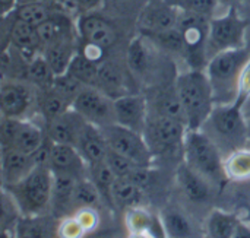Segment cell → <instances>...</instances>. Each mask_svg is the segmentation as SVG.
<instances>
[{
    "mask_svg": "<svg viewBox=\"0 0 250 238\" xmlns=\"http://www.w3.org/2000/svg\"><path fill=\"white\" fill-rule=\"evenodd\" d=\"M240 221V214L223 209H212L204 222L205 236L212 238H236Z\"/></svg>",
    "mask_w": 250,
    "mask_h": 238,
    "instance_id": "obj_26",
    "label": "cell"
},
{
    "mask_svg": "<svg viewBox=\"0 0 250 238\" xmlns=\"http://www.w3.org/2000/svg\"><path fill=\"white\" fill-rule=\"evenodd\" d=\"M0 7H1V16H6L18 7V0H0Z\"/></svg>",
    "mask_w": 250,
    "mask_h": 238,
    "instance_id": "obj_46",
    "label": "cell"
},
{
    "mask_svg": "<svg viewBox=\"0 0 250 238\" xmlns=\"http://www.w3.org/2000/svg\"><path fill=\"white\" fill-rule=\"evenodd\" d=\"M188 132V124L185 121L149 113L144 138L154 155V158L174 154L176 151H183V143Z\"/></svg>",
    "mask_w": 250,
    "mask_h": 238,
    "instance_id": "obj_7",
    "label": "cell"
},
{
    "mask_svg": "<svg viewBox=\"0 0 250 238\" xmlns=\"http://www.w3.org/2000/svg\"><path fill=\"white\" fill-rule=\"evenodd\" d=\"M246 146L250 149V138H249V140H248V145H246Z\"/></svg>",
    "mask_w": 250,
    "mask_h": 238,
    "instance_id": "obj_51",
    "label": "cell"
},
{
    "mask_svg": "<svg viewBox=\"0 0 250 238\" xmlns=\"http://www.w3.org/2000/svg\"><path fill=\"white\" fill-rule=\"evenodd\" d=\"M45 124L35 119H12L1 116L0 143L1 149L13 148L34 155L45 142Z\"/></svg>",
    "mask_w": 250,
    "mask_h": 238,
    "instance_id": "obj_9",
    "label": "cell"
},
{
    "mask_svg": "<svg viewBox=\"0 0 250 238\" xmlns=\"http://www.w3.org/2000/svg\"><path fill=\"white\" fill-rule=\"evenodd\" d=\"M248 127H249V138H250V117H248Z\"/></svg>",
    "mask_w": 250,
    "mask_h": 238,
    "instance_id": "obj_50",
    "label": "cell"
},
{
    "mask_svg": "<svg viewBox=\"0 0 250 238\" xmlns=\"http://www.w3.org/2000/svg\"><path fill=\"white\" fill-rule=\"evenodd\" d=\"M114 111L117 124L144 133L149 116L148 98L144 94L129 92L114 98Z\"/></svg>",
    "mask_w": 250,
    "mask_h": 238,
    "instance_id": "obj_16",
    "label": "cell"
},
{
    "mask_svg": "<svg viewBox=\"0 0 250 238\" xmlns=\"http://www.w3.org/2000/svg\"><path fill=\"white\" fill-rule=\"evenodd\" d=\"M209 23L211 18L208 16L180 10L177 28L185 40V63L188 69L205 70V66L208 63L207 47L209 37Z\"/></svg>",
    "mask_w": 250,
    "mask_h": 238,
    "instance_id": "obj_8",
    "label": "cell"
},
{
    "mask_svg": "<svg viewBox=\"0 0 250 238\" xmlns=\"http://www.w3.org/2000/svg\"><path fill=\"white\" fill-rule=\"evenodd\" d=\"M86 123L88 121L76 110L70 108L54 120L45 123V133L51 142L75 146Z\"/></svg>",
    "mask_w": 250,
    "mask_h": 238,
    "instance_id": "obj_19",
    "label": "cell"
},
{
    "mask_svg": "<svg viewBox=\"0 0 250 238\" xmlns=\"http://www.w3.org/2000/svg\"><path fill=\"white\" fill-rule=\"evenodd\" d=\"M88 123L101 129L116 124L114 98L97 86H85L72 105Z\"/></svg>",
    "mask_w": 250,
    "mask_h": 238,
    "instance_id": "obj_12",
    "label": "cell"
},
{
    "mask_svg": "<svg viewBox=\"0 0 250 238\" xmlns=\"http://www.w3.org/2000/svg\"><path fill=\"white\" fill-rule=\"evenodd\" d=\"M163 50L146 35H136L127 45L126 51V64L130 70V75L138 79H149L157 75L160 70L158 54Z\"/></svg>",
    "mask_w": 250,
    "mask_h": 238,
    "instance_id": "obj_13",
    "label": "cell"
},
{
    "mask_svg": "<svg viewBox=\"0 0 250 238\" xmlns=\"http://www.w3.org/2000/svg\"><path fill=\"white\" fill-rule=\"evenodd\" d=\"M101 64V63H100ZM100 64L86 59L79 51L73 57V60L69 64L67 73H70L73 78H76L79 82H82L85 86H95L98 79V69Z\"/></svg>",
    "mask_w": 250,
    "mask_h": 238,
    "instance_id": "obj_38",
    "label": "cell"
},
{
    "mask_svg": "<svg viewBox=\"0 0 250 238\" xmlns=\"http://www.w3.org/2000/svg\"><path fill=\"white\" fill-rule=\"evenodd\" d=\"M180 10L167 0H148L139 12V34L152 35L177 26Z\"/></svg>",
    "mask_w": 250,
    "mask_h": 238,
    "instance_id": "obj_15",
    "label": "cell"
},
{
    "mask_svg": "<svg viewBox=\"0 0 250 238\" xmlns=\"http://www.w3.org/2000/svg\"><path fill=\"white\" fill-rule=\"evenodd\" d=\"M220 1V4H221V7H231V6H242V4H245L248 0H218Z\"/></svg>",
    "mask_w": 250,
    "mask_h": 238,
    "instance_id": "obj_47",
    "label": "cell"
},
{
    "mask_svg": "<svg viewBox=\"0 0 250 238\" xmlns=\"http://www.w3.org/2000/svg\"><path fill=\"white\" fill-rule=\"evenodd\" d=\"M38 89L28 80L1 78L0 111L3 117L35 119Z\"/></svg>",
    "mask_w": 250,
    "mask_h": 238,
    "instance_id": "obj_10",
    "label": "cell"
},
{
    "mask_svg": "<svg viewBox=\"0 0 250 238\" xmlns=\"http://www.w3.org/2000/svg\"><path fill=\"white\" fill-rule=\"evenodd\" d=\"M75 146L88 167H94L101 162H105L108 143L101 127L86 123Z\"/></svg>",
    "mask_w": 250,
    "mask_h": 238,
    "instance_id": "obj_20",
    "label": "cell"
},
{
    "mask_svg": "<svg viewBox=\"0 0 250 238\" xmlns=\"http://www.w3.org/2000/svg\"><path fill=\"white\" fill-rule=\"evenodd\" d=\"M246 7H249L250 9V6H246ZM248 19H249V29H250V16H248Z\"/></svg>",
    "mask_w": 250,
    "mask_h": 238,
    "instance_id": "obj_52",
    "label": "cell"
},
{
    "mask_svg": "<svg viewBox=\"0 0 250 238\" xmlns=\"http://www.w3.org/2000/svg\"><path fill=\"white\" fill-rule=\"evenodd\" d=\"M75 218L81 224V227L85 231V236L89 233H94L100 227V214L98 208H81L73 212Z\"/></svg>",
    "mask_w": 250,
    "mask_h": 238,
    "instance_id": "obj_42",
    "label": "cell"
},
{
    "mask_svg": "<svg viewBox=\"0 0 250 238\" xmlns=\"http://www.w3.org/2000/svg\"><path fill=\"white\" fill-rule=\"evenodd\" d=\"M54 176L50 167L37 165L23 180L6 189L23 217L45 215L51 206Z\"/></svg>",
    "mask_w": 250,
    "mask_h": 238,
    "instance_id": "obj_5",
    "label": "cell"
},
{
    "mask_svg": "<svg viewBox=\"0 0 250 238\" xmlns=\"http://www.w3.org/2000/svg\"><path fill=\"white\" fill-rule=\"evenodd\" d=\"M160 218H161L166 237L185 238L192 237L195 234L192 218L180 208L168 206L161 212Z\"/></svg>",
    "mask_w": 250,
    "mask_h": 238,
    "instance_id": "obj_31",
    "label": "cell"
},
{
    "mask_svg": "<svg viewBox=\"0 0 250 238\" xmlns=\"http://www.w3.org/2000/svg\"><path fill=\"white\" fill-rule=\"evenodd\" d=\"M57 236L63 238H79L85 236V231L81 227V224L78 222V219L75 218V215L70 214L62 219H59Z\"/></svg>",
    "mask_w": 250,
    "mask_h": 238,
    "instance_id": "obj_43",
    "label": "cell"
},
{
    "mask_svg": "<svg viewBox=\"0 0 250 238\" xmlns=\"http://www.w3.org/2000/svg\"><path fill=\"white\" fill-rule=\"evenodd\" d=\"M240 217L246 221V222H249L250 224V205H246L243 209H242V212H240Z\"/></svg>",
    "mask_w": 250,
    "mask_h": 238,
    "instance_id": "obj_48",
    "label": "cell"
},
{
    "mask_svg": "<svg viewBox=\"0 0 250 238\" xmlns=\"http://www.w3.org/2000/svg\"><path fill=\"white\" fill-rule=\"evenodd\" d=\"M9 45H12L15 50H18L28 61L35 59L38 54H42V42L40 40L37 26L29 25L22 20H18L15 18V15H13V23H12L7 47Z\"/></svg>",
    "mask_w": 250,
    "mask_h": 238,
    "instance_id": "obj_23",
    "label": "cell"
},
{
    "mask_svg": "<svg viewBox=\"0 0 250 238\" xmlns=\"http://www.w3.org/2000/svg\"><path fill=\"white\" fill-rule=\"evenodd\" d=\"M170 4L176 6L182 12H190L212 18L220 12V1L218 0H167Z\"/></svg>",
    "mask_w": 250,
    "mask_h": 238,
    "instance_id": "obj_40",
    "label": "cell"
},
{
    "mask_svg": "<svg viewBox=\"0 0 250 238\" xmlns=\"http://www.w3.org/2000/svg\"><path fill=\"white\" fill-rule=\"evenodd\" d=\"M22 212L10 193L3 189V196H1V233L4 236L15 237L16 225L22 218Z\"/></svg>",
    "mask_w": 250,
    "mask_h": 238,
    "instance_id": "obj_39",
    "label": "cell"
},
{
    "mask_svg": "<svg viewBox=\"0 0 250 238\" xmlns=\"http://www.w3.org/2000/svg\"><path fill=\"white\" fill-rule=\"evenodd\" d=\"M48 167L54 176H66L75 180L89 177L88 165L73 145L51 142Z\"/></svg>",
    "mask_w": 250,
    "mask_h": 238,
    "instance_id": "obj_17",
    "label": "cell"
},
{
    "mask_svg": "<svg viewBox=\"0 0 250 238\" xmlns=\"http://www.w3.org/2000/svg\"><path fill=\"white\" fill-rule=\"evenodd\" d=\"M174 86L186 114L188 129H201L215 107L214 91L205 70L185 69L179 72Z\"/></svg>",
    "mask_w": 250,
    "mask_h": 238,
    "instance_id": "obj_1",
    "label": "cell"
},
{
    "mask_svg": "<svg viewBox=\"0 0 250 238\" xmlns=\"http://www.w3.org/2000/svg\"><path fill=\"white\" fill-rule=\"evenodd\" d=\"M148 104H149V113L167 116L186 123V114L174 83L171 86H163L161 89H157L155 94L152 95V101L148 99Z\"/></svg>",
    "mask_w": 250,
    "mask_h": 238,
    "instance_id": "obj_27",
    "label": "cell"
},
{
    "mask_svg": "<svg viewBox=\"0 0 250 238\" xmlns=\"http://www.w3.org/2000/svg\"><path fill=\"white\" fill-rule=\"evenodd\" d=\"M53 86L56 91H59L72 105L73 101L76 99V97L82 92V89L85 88V85L82 82H79L76 78H73L70 73H62V75H56Z\"/></svg>",
    "mask_w": 250,
    "mask_h": 238,
    "instance_id": "obj_41",
    "label": "cell"
},
{
    "mask_svg": "<svg viewBox=\"0 0 250 238\" xmlns=\"http://www.w3.org/2000/svg\"><path fill=\"white\" fill-rule=\"evenodd\" d=\"M57 10L60 9L56 4H50V3H25V4H19L13 10V15L18 20L38 26L47 19H50Z\"/></svg>",
    "mask_w": 250,
    "mask_h": 238,
    "instance_id": "obj_35",
    "label": "cell"
},
{
    "mask_svg": "<svg viewBox=\"0 0 250 238\" xmlns=\"http://www.w3.org/2000/svg\"><path fill=\"white\" fill-rule=\"evenodd\" d=\"M76 31L79 42L98 45L110 50L117 41V29L114 23L97 12L82 13L76 19Z\"/></svg>",
    "mask_w": 250,
    "mask_h": 238,
    "instance_id": "obj_14",
    "label": "cell"
},
{
    "mask_svg": "<svg viewBox=\"0 0 250 238\" xmlns=\"http://www.w3.org/2000/svg\"><path fill=\"white\" fill-rule=\"evenodd\" d=\"M78 47H79V38L57 41L54 44L44 47L42 56L45 57V60L54 70V73L62 75L67 72L70 61L78 53Z\"/></svg>",
    "mask_w": 250,
    "mask_h": 238,
    "instance_id": "obj_28",
    "label": "cell"
},
{
    "mask_svg": "<svg viewBox=\"0 0 250 238\" xmlns=\"http://www.w3.org/2000/svg\"><path fill=\"white\" fill-rule=\"evenodd\" d=\"M103 132L111 151L129 158L135 164L152 167L155 158L142 133L120 126L117 123L104 127Z\"/></svg>",
    "mask_w": 250,
    "mask_h": 238,
    "instance_id": "obj_11",
    "label": "cell"
},
{
    "mask_svg": "<svg viewBox=\"0 0 250 238\" xmlns=\"http://www.w3.org/2000/svg\"><path fill=\"white\" fill-rule=\"evenodd\" d=\"M54 217L45 215H37V217H22L21 221L16 225L15 237L25 238H40V237H51L57 236V225H53Z\"/></svg>",
    "mask_w": 250,
    "mask_h": 238,
    "instance_id": "obj_32",
    "label": "cell"
},
{
    "mask_svg": "<svg viewBox=\"0 0 250 238\" xmlns=\"http://www.w3.org/2000/svg\"><path fill=\"white\" fill-rule=\"evenodd\" d=\"M75 1L81 10V15L88 12H97L104 4V0H75Z\"/></svg>",
    "mask_w": 250,
    "mask_h": 238,
    "instance_id": "obj_45",
    "label": "cell"
},
{
    "mask_svg": "<svg viewBox=\"0 0 250 238\" xmlns=\"http://www.w3.org/2000/svg\"><path fill=\"white\" fill-rule=\"evenodd\" d=\"M37 161L34 155L21 152L13 148L1 149V183L3 187H10L23 180L34 168Z\"/></svg>",
    "mask_w": 250,
    "mask_h": 238,
    "instance_id": "obj_21",
    "label": "cell"
},
{
    "mask_svg": "<svg viewBox=\"0 0 250 238\" xmlns=\"http://www.w3.org/2000/svg\"><path fill=\"white\" fill-rule=\"evenodd\" d=\"M249 59L250 41L240 48L221 51L208 60L205 73L211 82L215 104H230L237 101L240 78Z\"/></svg>",
    "mask_w": 250,
    "mask_h": 238,
    "instance_id": "obj_2",
    "label": "cell"
},
{
    "mask_svg": "<svg viewBox=\"0 0 250 238\" xmlns=\"http://www.w3.org/2000/svg\"><path fill=\"white\" fill-rule=\"evenodd\" d=\"M72 104L59 92L54 89V86L45 88V89H38L37 95V111H38V119L45 124L64 111L70 110Z\"/></svg>",
    "mask_w": 250,
    "mask_h": 238,
    "instance_id": "obj_29",
    "label": "cell"
},
{
    "mask_svg": "<svg viewBox=\"0 0 250 238\" xmlns=\"http://www.w3.org/2000/svg\"><path fill=\"white\" fill-rule=\"evenodd\" d=\"M250 95V59L248 60L242 78H240V86H239V98L237 101H240L242 104L245 102V99Z\"/></svg>",
    "mask_w": 250,
    "mask_h": 238,
    "instance_id": "obj_44",
    "label": "cell"
},
{
    "mask_svg": "<svg viewBox=\"0 0 250 238\" xmlns=\"http://www.w3.org/2000/svg\"><path fill=\"white\" fill-rule=\"evenodd\" d=\"M145 189L139 184L126 180V178H116L113 186V202L116 211L126 212L127 209L145 206Z\"/></svg>",
    "mask_w": 250,
    "mask_h": 238,
    "instance_id": "obj_30",
    "label": "cell"
},
{
    "mask_svg": "<svg viewBox=\"0 0 250 238\" xmlns=\"http://www.w3.org/2000/svg\"><path fill=\"white\" fill-rule=\"evenodd\" d=\"M95 86L111 98H117L130 92L127 91V75L125 73L122 66L111 60H104L100 64Z\"/></svg>",
    "mask_w": 250,
    "mask_h": 238,
    "instance_id": "obj_24",
    "label": "cell"
},
{
    "mask_svg": "<svg viewBox=\"0 0 250 238\" xmlns=\"http://www.w3.org/2000/svg\"><path fill=\"white\" fill-rule=\"evenodd\" d=\"M103 203L101 195L89 177L81 178L73 190V212L81 208H98Z\"/></svg>",
    "mask_w": 250,
    "mask_h": 238,
    "instance_id": "obj_37",
    "label": "cell"
},
{
    "mask_svg": "<svg viewBox=\"0 0 250 238\" xmlns=\"http://www.w3.org/2000/svg\"><path fill=\"white\" fill-rule=\"evenodd\" d=\"M54 78L56 73L42 54H38L35 59L28 61L25 80L31 82L37 89H45L53 86Z\"/></svg>",
    "mask_w": 250,
    "mask_h": 238,
    "instance_id": "obj_36",
    "label": "cell"
},
{
    "mask_svg": "<svg viewBox=\"0 0 250 238\" xmlns=\"http://www.w3.org/2000/svg\"><path fill=\"white\" fill-rule=\"evenodd\" d=\"M224 171L231 183L250 181V149L248 146L233 151L224 157Z\"/></svg>",
    "mask_w": 250,
    "mask_h": 238,
    "instance_id": "obj_33",
    "label": "cell"
},
{
    "mask_svg": "<svg viewBox=\"0 0 250 238\" xmlns=\"http://www.w3.org/2000/svg\"><path fill=\"white\" fill-rule=\"evenodd\" d=\"M226 155L245 148L249 140L248 119L240 101L230 104H215L211 116L201 127Z\"/></svg>",
    "mask_w": 250,
    "mask_h": 238,
    "instance_id": "obj_3",
    "label": "cell"
},
{
    "mask_svg": "<svg viewBox=\"0 0 250 238\" xmlns=\"http://www.w3.org/2000/svg\"><path fill=\"white\" fill-rule=\"evenodd\" d=\"M176 184L188 203L192 205H207L214 196L212 183H209L204 176L190 168L185 161L176 170Z\"/></svg>",
    "mask_w": 250,
    "mask_h": 238,
    "instance_id": "obj_18",
    "label": "cell"
},
{
    "mask_svg": "<svg viewBox=\"0 0 250 238\" xmlns=\"http://www.w3.org/2000/svg\"><path fill=\"white\" fill-rule=\"evenodd\" d=\"M89 170V178L92 180V183L95 184V187L98 189L103 203L108 208V209H114V202H113V186L116 181V176L114 173L110 170V167L107 165V162H101L98 165L94 167H88Z\"/></svg>",
    "mask_w": 250,
    "mask_h": 238,
    "instance_id": "obj_34",
    "label": "cell"
},
{
    "mask_svg": "<svg viewBox=\"0 0 250 238\" xmlns=\"http://www.w3.org/2000/svg\"><path fill=\"white\" fill-rule=\"evenodd\" d=\"M54 176V174H53ZM78 180L66 176H54L50 212L54 219H62L73 214V190Z\"/></svg>",
    "mask_w": 250,
    "mask_h": 238,
    "instance_id": "obj_25",
    "label": "cell"
},
{
    "mask_svg": "<svg viewBox=\"0 0 250 238\" xmlns=\"http://www.w3.org/2000/svg\"><path fill=\"white\" fill-rule=\"evenodd\" d=\"M245 4H246V6H250V0H248V1L245 3Z\"/></svg>",
    "mask_w": 250,
    "mask_h": 238,
    "instance_id": "obj_53",
    "label": "cell"
},
{
    "mask_svg": "<svg viewBox=\"0 0 250 238\" xmlns=\"http://www.w3.org/2000/svg\"><path fill=\"white\" fill-rule=\"evenodd\" d=\"M243 113H245L246 119L250 117V95L245 99V102H243Z\"/></svg>",
    "mask_w": 250,
    "mask_h": 238,
    "instance_id": "obj_49",
    "label": "cell"
},
{
    "mask_svg": "<svg viewBox=\"0 0 250 238\" xmlns=\"http://www.w3.org/2000/svg\"><path fill=\"white\" fill-rule=\"evenodd\" d=\"M182 154L183 161L217 189H221L226 183H229L224 171V154L201 129H188Z\"/></svg>",
    "mask_w": 250,
    "mask_h": 238,
    "instance_id": "obj_4",
    "label": "cell"
},
{
    "mask_svg": "<svg viewBox=\"0 0 250 238\" xmlns=\"http://www.w3.org/2000/svg\"><path fill=\"white\" fill-rule=\"evenodd\" d=\"M125 228L130 237H166L161 218L146 206H138L125 212Z\"/></svg>",
    "mask_w": 250,
    "mask_h": 238,
    "instance_id": "obj_22",
    "label": "cell"
},
{
    "mask_svg": "<svg viewBox=\"0 0 250 238\" xmlns=\"http://www.w3.org/2000/svg\"><path fill=\"white\" fill-rule=\"evenodd\" d=\"M249 19L240 6L226 7L211 18L207 54L208 60L226 50L240 48L249 42Z\"/></svg>",
    "mask_w": 250,
    "mask_h": 238,
    "instance_id": "obj_6",
    "label": "cell"
}]
</instances>
